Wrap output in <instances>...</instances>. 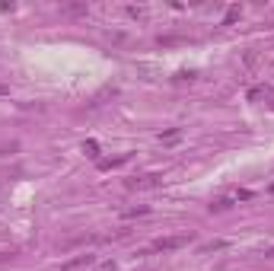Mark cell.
Here are the masks:
<instances>
[{
  "instance_id": "cell-10",
  "label": "cell",
  "mask_w": 274,
  "mask_h": 271,
  "mask_svg": "<svg viewBox=\"0 0 274 271\" xmlns=\"http://www.w3.org/2000/svg\"><path fill=\"white\" fill-rule=\"evenodd\" d=\"M64 13H86V4H67Z\"/></svg>"
},
{
  "instance_id": "cell-6",
  "label": "cell",
  "mask_w": 274,
  "mask_h": 271,
  "mask_svg": "<svg viewBox=\"0 0 274 271\" xmlns=\"http://www.w3.org/2000/svg\"><path fill=\"white\" fill-rule=\"evenodd\" d=\"M217 249H226V239H214L207 246H201V252H217Z\"/></svg>"
},
{
  "instance_id": "cell-14",
  "label": "cell",
  "mask_w": 274,
  "mask_h": 271,
  "mask_svg": "<svg viewBox=\"0 0 274 271\" xmlns=\"http://www.w3.org/2000/svg\"><path fill=\"white\" fill-rule=\"evenodd\" d=\"M13 258V252H0V262H10Z\"/></svg>"
},
{
  "instance_id": "cell-5",
  "label": "cell",
  "mask_w": 274,
  "mask_h": 271,
  "mask_svg": "<svg viewBox=\"0 0 274 271\" xmlns=\"http://www.w3.org/2000/svg\"><path fill=\"white\" fill-rule=\"evenodd\" d=\"M239 16H242V7H230V10H226V16H223V26H233Z\"/></svg>"
},
{
  "instance_id": "cell-17",
  "label": "cell",
  "mask_w": 274,
  "mask_h": 271,
  "mask_svg": "<svg viewBox=\"0 0 274 271\" xmlns=\"http://www.w3.org/2000/svg\"><path fill=\"white\" fill-rule=\"evenodd\" d=\"M271 192H274V185H271Z\"/></svg>"
},
{
  "instance_id": "cell-1",
  "label": "cell",
  "mask_w": 274,
  "mask_h": 271,
  "mask_svg": "<svg viewBox=\"0 0 274 271\" xmlns=\"http://www.w3.org/2000/svg\"><path fill=\"white\" fill-rule=\"evenodd\" d=\"M195 239V233H175V236H160L157 243L150 246L153 252H172V249H182V246H188Z\"/></svg>"
},
{
  "instance_id": "cell-16",
  "label": "cell",
  "mask_w": 274,
  "mask_h": 271,
  "mask_svg": "<svg viewBox=\"0 0 274 271\" xmlns=\"http://www.w3.org/2000/svg\"><path fill=\"white\" fill-rule=\"evenodd\" d=\"M268 258H274V249H268Z\"/></svg>"
},
{
  "instance_id": "cell-18",
  "label": "cell",
  "mask_w": 274,
  "mask_h": 271,
  "mask_svg": "<svg viewBox=\"0 0 274 271\" xmlns=\"http://www.w3.org/2000/svg\"><path fill=\"white\" fill-rule=\"evenodd\" d=\"M147 271H153V268H147Z\"/></svg>"
},
{
  "instance_id": "cell-4",
  "label": "cell",
  "mask_w": 274,
  "mask_h": 271,
  "mask_svg": "<svg viewBox=\"0 0 274 271\" xmlns=\"http://www.w3.org/2000/svg\"><path fill=\"white\" fill-rule=\"evenodd\" d=\"M89 265H96V255H77V258H70V262H64V271H80V268H89Z\"/></svg>"
},
{
  "instance_id": "cell-12",
  "label": "cell",
  "mask_w": 274,
  "mask_h": 271,
  "mask_svg": "<svg viewBox=\"0 0 274 271\" xmlns=\"http://www.w3.org/2000/svg\"><path fill=\"white\" fill-rule=\"evenodd\" d=\"M268 93H271L268 86H255L252 93H249V99H261V96H268Z\"/></svg>"
},
{
  "instance_id": "cell-7",
  "label": "cell",
  "mask_w": 274,
  "mask_h": 271,
  "mask_svg": "<svg viewBox=\"0 0 274 271\" xmlns=\"http://www.w3.org/2000/svg\"><path fill=\"white\" fill-rule=\"evenodd\" d=\"M83 153H86V157H99V144L96 140H86V144H83Z\"/></svg>"
},
{
  "instance_id": "cell-2",
  "label": "cell",
  "mask_w": 274,
  "mask_h": 271,
  "mask_svg": "<svg viewBox=\"0 0 274 271\" xmlns=\"http://www.w3.org/2000/svg\"><path fill=\"white\" fill-rule=\"evenodd\" d=\"M249 198H252L249 188H233V192H226L223 198H217V201L210 204V210H226V207H233V204H239V201H249Z\"/></svg>"
},
{
  "instance_id": "cell-15",
  "label": "cell",
  "mask_w": 274,
  "mask_h": 271,
  "mask_svg": "<svg viewBox=\"0 0 274 271\" xmlns=\"http://www.w3.org/2000/svg\"><path fill=\"white\" fill-rule=\"evenodd\" d=\"M7 93H10V86H7V83H0V96H7Z\"/></svg>"
},
{
  "instance_id": "cell-8",
  "label": "cell",
  "mask_w": 274,
  "mask_h": 271,
  "mask_svg": "<svg viewBox=\"0 0 274 271\" xmlns=\"http://www.w3.org/2000/svg\"><path fill=\"white\" fill-rule=\"evenodd\" d=\"M178 137H182V131H166V134H160V140H163V144H175Z\"/></svg>"
},
{
  "instance_id": "cell-3",
  "label": "cell",
  "mask_w": 274,
  "mask_h": 271,
  "mask_svg": "<svg viewBox=\"0 0 274 271\" xmlns=\"http://www.w3.org/2000/svg\"><path fill=\"white\" fill-rule=\"evenodd\" d=\"M131 192H147V188H160L163 185V175L160 172H147V175H134V179L125 182Z\"/></svg>"
},
{
  "instance_id": "cell-11",
  "label": "cell",
  "mask_w": 274,
  "mask_h": 271,
  "mask_svg": "<svg viewBox=\"0 0 274 271\" xmlns=\"http://www.w3.org/2000/svg\"><path fill=\"white\" fill-rule=\"evenodd\" d=\"M128 16H134V19H144V16H147V10H144V7H128Z\"/></svg>"
},
{
  "instance_id": "cell-13",
  "label": "cell",
  "mask_w": 274,
  "mask_h": 271,
  "mask_svg": "<svg viewBox=\"0 0 274 271\" xmlns=\"http://www.w3.org/2000/svg\"><path fill=\"white\" fill-rule=\"evenodd\" d=\"M4 153H16V144H13V140H10V144H0V157H4Z\"/></svg>"
},
{
  "instance_id": "cell-9",
  "label": "cell",
  "mask_w": 274,
  "mask_h": 271,
  "mask_svg": "<svg viewBox=\"0 0 274 271\" xmlns=\"http://www.w3.org/2000/svg\"><path fill=\"white\" fill-rule=\"evenodd\" d=\"M140 214H150V207H147V204H140V207H131V210H125V217H140Z\"/></svg>"
}]
</instances>
